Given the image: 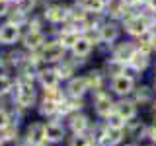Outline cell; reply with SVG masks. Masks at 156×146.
Instances as JSON below:
<instances>
[{
	"label": "cell",
	"instance_id": "6da1fadb",
	"mask_svg": "<svg viewBox=\"0 0 156 146\" xmlns=\"http://www.w3.org/2000/svg\"><path fill=\"white\" fill-rule=\"evenodd\" d=\"M20 37V29L18 26H12V23H6V26L0 27V43L2 45H12L16 43Z\"/></svg>",
	"mask_w": 156,
	"mask_h": 146
},
{
	"label": "cell",
	"instance_id": "7a4b0ae2",
	"mask_svg": "<svg viewBox=\"0 0 156 146\" xmlns=\"http://www.w3.org/2000/svg\"><path fill=\"white\" fill-rule=\"evenodd\" d=\"M146 27H148V23H146V19L140 18V16L127 19V31H129L131 35H139V37L144 35V33H146Z\"/></svg>",
	"mask_w": 156,
	"mask_h": 146
},
{
	"label": "cell",
	"instance_id": "3957f363",
	"mask_svg": "<svg viewBox=\"0 0 156 146\" xmlns=\"http://www.w3.org/2000/svg\"><path fill=\"white\" fill-rule=\"evenodd\" d=\"M45 127L43 125H31L27 129V142L31 146H39L43 144V140H45Z\"/></svg>",
	"mask_w": 156,
	"mask_h": 146
},
{
	"label": "cell",
	"instance_id": "277c9868",
	"mask_svg": "<svg viewBox=\"0 0 156 146\" xmlns=\"http://www.w3.org/2000/svg\"><path fill=\"white\" fill-rule=\"evenodd\" d=\"M65 55V47L61 43H49V45L43 49V61H58Z\"/></svg>",
	"mask_w": 156,
	"mask_h": 146
},
{
	"label": "cell",
	"instance_id": "5b68a950",
	"mask_svg": "<svg viewBox=\"0 0 156 146\" xmlns=\"http://www.w3.org/2000/svg\"><path fill=\"white\" fill-rule=\"evenodd\" d=\"M133 90V78L131 76H117L115 80H113V92L115 94H121V96H125V94H129V92Z\"/></svg>",
	"mask_w": 156,
	"mask_h": 146
},
{
	"label": "cell",
	"instance_id": "8992f818",
	"mask_svg": "<svg viewBox=\"0 0 156 146\" xmlns=\"http://www.w3.org/2000/svg\"><path fill=\"white\" fill-rule=\"evenodd\" d=\"M121 138H123V129H111V127H107V130L101 134V144L113 146L117 142H121Z\"/></svg>",
	"mask_w": 156,
	"mask_h": 146
},
{
	"label": "cell",
	"instance_id": "52a82bcc",
	"mask_svg": "<svg viewBox=\"0 0 156 146\" xmlns=\"http://www.w3.org/2000/svg\"><path fill=\"white\" fill-rule=\"evenodd\" d=\"M115 113L121 117L123 121H129V119H133L135 113H136V109H135V103L133 101H121V103H117V109H115Z\"/></svg>",
	"mask_w": 156,
	"mask_h": 146
},
{
	"label": "cell",
	"instance_id": "ba28073f",
	"mask_svg": "<svg viewBox=\"0 0 156 146\" xmlns=\"http://www.w3.org/2000/svg\"><path fill=\"white\" fill-rule=\"evenodd\" d=\"M129 62H131V66H133L135 70H144L146 64H148V53H144V51H135Z\"/></svg>",
	"mask_w": 156,
	"mask_h": 146
},
{
	"label": "cell",
	"instance_id": "9c48e42d",
	"mask_svg": "<svg viewBox=\"0 0 156 146\" xmlns=\"http://www.w3.org/2000/svg\"><path fill=\"white\" fill-rule=\"evenodd\" d=\"M62 134H65V130H62V127L58 125V123H49L47 127H45V136L49 140H53V142H57V140H61L62 138Z\"/></svg>",
	"mask_w": 156,
	"mask_h": 146
},
{
	"label": "cell",
	"instance_id": "30bf717a",
	"mask_svg": "<svg viewBox=\"0 0 156 146\" xmlns=\"http://www.w3.org/2000/svg\"><path fill=\"white\" fill-rule=\"evenodd\" d=\"M96 109L100 115H109L111 109H113V101H111L109 96H100L96 99Z\"/></svg>",
	"mask_w": 156,
	"mask_h": 146
},
{
	"label": "cell",
	"instance_id": "8fae6325",
	"mask_svg": "<svg viewBox=\"0 0 156 146\" xmlns=\"http://www.w3.org/2000/svg\"><path fill=\"white\" fill-rule=\"evenodd\" d=\"M45 16H47V19H49V22H53V23H58V22H62V19L66 18V10L62 8V6H51V8H47Z\"/></svg>",
	"mask_w": 156,
	"mask_h": 146
},
{
	"label": "cell",
	"instance_id": "7c38bea8",
	"mask_svg": "<svg viewBox=\"0 0 156 146\" xmlns=\"http://www.w3.org/2000/svg\"><path fill=\"white\" fill-rule=\"evenodd\" d=\"M133 53H135V49L129 45V43H125V45H121L119 49L115 51V55H113V58L115 61H119V62H129L131 61V57H133Z\"/></svg>",
	"mask_w": 156,
	"mask_h": 146
},
{
	"label": "cell",
	"instance_id": "4fadbf2b",
	"mask_svg": "<svg viewBox=\"0 0 156 146\" xmlns=\"http://www.w3.org/2000/svg\"><path fill=\"white\" fill-rule=\"evenodd\" d=\"M88 90V80L86 78H74V80L68 84V92L72 96H82Z\"/></svg>",
	"mask_w": 156,
	"mask_h": 146
},
{
	"label": "cell",
	"instance_id": "5bb4252c",
	"mask_svg": "<svg viewBox=\"0 0 156 146\" xmlns=\"http://www.w3.org/2000/svg\"><path fill=\"white\" fill-rule=\"evenodd\" d=\"M57 82H58L57 70H45V72H41V84L45 86L47 90H53V88H57Z\"/></svg>",
	"mask_w": 156,
	"mask_h": 146
},
{
	"label": "cell",
	"instance_id": "9a60e30c",
	"mask_svg": "<svg viewBox=\"0 0 156 146\" xmlns=\"http://www.w3.org/2000/svg\"><path fill=\"white\" fill-rule=\"evenodd\" d=\"M72 51H74V55L76 57H88V53L92 51V43L88 41V39H78V43L74 47H72Z\"/></svg>",
	"mask_w": 156,
	"mask_h": 146
},
{
	"label": "cell",
	"instance_id": "2e32d148",
	"mask_svg": "<svg viewBox=\"0 0 156 146\" xmlns=\"http://www.w3.org/2000/svg\"><path fill=\"white\" fill-rule=\"evenodd\" d=\"M78 39H80V37H78V31L68 29V31H65L61 35V41H58V43H61L62 47H74L76 43H78Z\"/></svg>",
	"mask_w": 156,
	"mask_h": 146
},
{
	"label": "cell",
	"instance_id": "e0dca14e",
	"mask_svg": "<svg viewBox=\"0 0 156 146\" xmlns=\"http://www.w3.org/2000/svg\"><path fill=\"white\" fill-rule=\"evenodd\" d=\"M23 41H26L27 49H37V47H41V43L45 41V37H43V33H39V31H31Z\"/></svg>",
	"mask_w": 156,
	"mask_h": 146
},
{
	"label": "cell",
	"instance_id": "ac0fdd59",
	"mask_svg": "<svg viewBox=\"0 0 156 146\" xmlns=\"http://www.w3.org/2000/svg\"><path fill=\"white\" fill-rule=\"evenodd\" d=\"M70 127H72V130H74L76 134H82L86 130V127H88V119L82 117V115H76V117H72Z\"/></svg>",
	"mask_w": 156,
	"mask_h": 146
},
{
	"label": "cell",
	"instance_id": "d6986e66",
	"mask_svg": "<svg viewBox=\"0 0 156 146\" xmlns=\"http://www.w3.org/2000/svg\"><path fill=\"white\" fill-rule=\"evenodd\" d=\"M117 27L115 26H104L101 27V41H107V43H113L117 39Z\"/></svg>",
	"mask_w": 156,
	"mask_h": 146
},
{
	"label": "cell",
	"instance_id": "ffe728a7",
	"mask_svg": "<svg viewBox=\"0 0 156 146\" xmlns=\"http://www.w3.org/2000/svg\"><path fill=\"white\" fill-rule=\"evenodd\" d=\"M107 70L109 72H113L115 74V78L117 76H123L125 74V66H123V62H119V61H111V62H107Z\"/></svg>",
	"mask_w": 156,
	"mask_h": 146
},
{
	"label": "cell",
	"instance_id": "44dd1931",
	"mask_svg": "<svg viewBox=\"0 0 156 146\" xmlns=\"http://www.w3.org/2000/svg\"><path fill=\"white\" fill-rule=\"evenodd\" d=\"M125 121L121 119L117 113H109L107 115V127H111V129H123Z\"/></svg>",
	"mask_w": 156,
	"mask_h": 146
},
{
	"label": "cell",
	"instance_id": "7402d4cb",
	"mask_svg": "<svg viewBox=\"0 0 156 146\" xmlns=\"http://www.w3.org/2000/svg\"><path fill=\"white\" fill-rule=\"evenodd\" d=\"M86 80H88V88L98 90V88L101 86V74H100V72H90V76H88Z\"/></svg>",
	"mask_w": 156,
	"mask_h": 146
},
{
	"label": "cell",
	"instance_id": "603a6c76",
	"mask_svg": "<svg viewBox=\"0 0 156 146\" xmlns=\"http://www.w3.org/2000/svg\"><path fill=\"white\" fill-rule=\"evenodd\" d=\"M57 101H51V99H45V101H43V103H41V113L43 115H53V113H55V111H57Z\"/></svg>",
	"mask_w": 156,
	"mask_h": 146
},
{
	"label": "cell",
	"instance_id": "cb8c5ba5",
	"mask_svg": "<svg viewBox=\"0 0 156 146\" xmlns=\"http://www.w3.org/2000/svg\"><path fill=\"white\" fill-rule=\"evenodd\" d=\"M86 10L88 12H101L104 10V4H101V0H86Z\"/></svg>",
	"mask_w": 156,
	"mask_h": 146
},
{
	"label": "cell",
	"instance_id": "d4e9b609",
	"mask_svg": "<svg viewBox=\"0 0 156 146\" xmlns=\"http://www.w3.org/2000/svg\"><path fill=\"white\" fill-rule=\"evenodd\" d=\"M70 146H90V142H88V138L84 134H74L70 140Z\"/></svg>",
	"mask_w": 156,
	"mask_h": 146
},
{
	"label": "cell",
	"instance_id": "484cf974",
	"mask_svg": "<svg viewBox=\"0 0 156 146\" xmlns=\"http://www.w3.org/2000/svg\"><path fill=\"white\" fill-rule=\"evenodd\" d=\"M33 4H35V0H18V10L26 14L33 8Z\"/></svg>",
	"mask_w": 156,
	"mask_h": 146
},
{
	"label": "cell",
	"instance_id": "4316f807",
	"mask_svg": "<svg viewBox=\"0 0 156 146\" xmlns=\"http://www.w3.org/2000/svg\"><path fill=\"white\" fill-rule=\"evenodd\" d=\"M10 88H12V80L8 76H0V94L10 92Z\"/></svg>",
	"mask_w": 156,
	"mask_h": 146
},
{
	"label": "cell",
	"instance_id": "83f0119b",
	"mask_svg": "<svg viewBox=\"0 0 156 146\" xmlns=\"http://www.w3.org/2000/svg\"><path fill=\"white\" fill-rule=\"evenodd\" d=\"M58 78H68L72 74V64H61V68L57 70Z\"/></svg>",
	"mask_w": 156,
	"mask_h": 146
},
{
	"label": "cell",
	"instance_id": "f1b7e54d",
	"mask_svg": "<svg viewBox=\"0 0 156 146\" xmlns=\"http://www.w3.org/2000/svg\"><path fill=\"white\" fill-rule=\"evenodd\" d=\"M8 125H10V117H8V113L0 109V130H2V129H6Z\"/></svg>",
	"mask_w": 156,
	"mask_h": 146
},
{
	"label": "cell",
	"instance_id": "f546056e",
	"mask_svg": "<svg viewBox=\"0 0 156 146\" xmlns=\"http://www.w3.org/2000/svg\"><path fill=\"white\" fill-rule=\"evenodd\" d=\"M22 22H23V12H20V10H18L16 14H12V26H14V23L18 26V23H22Z\"/></svg>",
	"mask_w": 156,
	"mask_h": 146
},
{
	"label": "cell",
	"instance_id": "4dcf8cb0",
	"mask_svg": "<svg viewBox=\"0 0 156 146\" xmlns=\"http://www.w3.org/2000/svg\"><path fill=\"white\" fill-rule=\"evenodd\" d=\"M8 8H10V2H8V0H0V16L8 14Z\"/></svg>",
	"mask_w": 156,
	"mask_h": 146
},
{
	"label": "cell",
	"instance_id": "1f68e13d",
	"mask_svg": "<svg viewBox=\"0 0 156 146\" xmlns=\"http://www.w3.org/2000/svg\"><path fill=\"white\" fill-rule=\"evenodd\" d=\"M4 130V138H14V134H16V129H12V127H6V129H2Z\"/></svg>",
	"mask_w": 156,
	"mask_h": 146
},
{
	"label": "cell",
	"instance_id": "d6a6232c",
	"mask_svg": "<svg viewBox=\"0 0 156 146\" xmlns=\"http://www.w3.org/2000/svg\"><path fill=\"white\" fill-rule=\"evenodd\" d=\"M140 90H143V92H139V99H148V92H146V88H140Z\"/></svg>",
	"mask_w": 156,
	"mask_h": 146
},
{
	"label": "cell",
	"instance_id": "836d02e7",
	"mask_svg": "<svg viewBox=\"0 0 156 146\" xmlns=\"http://www.w3.org/2000/svg\"><path fill=\"white\" fill-rule=\"evenodd\" d=\"M148 6L152 8V12H156V0H148Z\"/></svg>",
	"mask_w": 156,
	"mask_h": 146
},
{
	"label": "cell",
	"instance_id": "e575fe53",
	"mask_svg": "<svg viewBox=\"0 0 156 146\" xmlns=\"http://www.w3.org/2000/svg\"><path fill=\"white\" fill-rule=\"evenodd\" d=\"M121 2H123V4H127V6H131V4H136L139 0H121Z\"/></svg>",
	"mask_w": 156,
	"mask_h": 146
},
{
	"label": "cell",
	"instance_id": "d590c367",
	"mask_svg": "<svg viewBox=\"0 0 156 146\" xmlns=\"http://www.w3.org/2000/svg\"><path fill=\"white\" fill-rule=\"evenodd\" d=\"M150 134H152V138L156 140V127H154V129H152V133H150Z\"/></svg>",
	"mask_w": 156,
	"mask_h": 146
},
{
	"label": "cell",
	"instance_id": "8d00e7d4",
	"mask_svg": "<svg viewBox=\"0 0 156 146\" xmlns=\"http://www.w3.org/2000/svg\"><path fill=\"white\" fill-rule=\"evenodd\" d=\"M152 47L156 49V35H152Z\"/></svg>",
	"mask_w": 156,
	"mask_h": 146
},
{
	"label": "cell",
	"instance_id": "74e56055",
	"mask_svg": "<svg viewBox=\"0 0 156 146\" xmlns=\"http://www.w3.org/2000/svg\"><path fill=\"white\" fill-rule=\"evenodd\" d=\"M111 2V0H101V4H104V6H105V4H109Z\"/></svg>",
	"mask_w": 156,
	"mask_h": 146
},
{
	"label": "cell",
	"instance_id": "f35d334b",
	"mask_svg": "<svg viewBox=\"0 0 156 146\" xmlns=\"http://www.w3.org/2000/svg\"><path fill=\"white\" fill-rule=\"evenodd\" d=\"M0 146H2V138H0Z\"/></svg>",
	"mask_w": 156,
	"mask_h": 146
},
{
	"label": "cell",
	"instance_id": "ab89813d",
	"mask_svg": "<svg viewBox=\"0 0 156 146\" xmlns=\"http://www.w3.org/2000/svg\"><path fill=\"white\" fill-rule=\"evenodd\" d=\"M154 113H156V105H154Z\"/></svg>",
	"mask_w": 156,
	"mask_h": 146
},
{
	"label": "cell",
	"instance_id": "60d3db41",
	"mask_svg": "<svg viewBox=\"0 0 156 146\" xmlns=\"http://www.w3.org/2000/svg\"><path fill=\"white\" fill-rule=\"evenodd\" d=\"M139 2H143V0H139Z\"/></svg>",
	"mask_w": 156,
	"mask_h": 146
},
{
	"label": "cell",
	"instance_id": "b9f144b4",
	"mask_svg": "<svg viewBox=\"0 0 156 146\" xmlns=\"http://www.w3.org/2000/svg\"><path fill=\"white\" fill-rule=\"evenodd\" d=\"M8 2H10V0H8Z\"/></svg>",
	"mask_w": 156,
	"mask_h": 146
}]
</instances>
